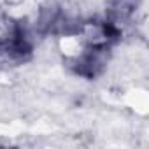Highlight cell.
Here are the masks:
<instances>
[{
    "mask_svg": "<svg viewBox=\"0 0 149 149\" xmlns=\"http://www.w3.org/2000/svg\"><path fill=\"white\" fill-rule=\"evenodd\" d=\"M105 51L107 47H97V46H88V49L74 61V70L79 76L93 79L104 70L105 63Z\"/></svg>",
    "mask_w": 149,
    "mask_h": 149,
    "instance_id": "obj_1",
    "label": "cell"
}]
</instances>
